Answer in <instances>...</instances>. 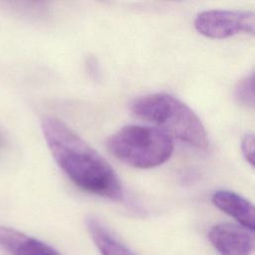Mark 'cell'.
Wrapping results in <instances>:
<instances>
[{
  "label": "cell",
  "instance_id": "obj_9",
  "mask_svg": "<svg viewBox=\"0 0 255 255\" xmlns=\"http://www.w3.org/2000/svg\"><path fill=\"white\" fill-rule=\"evenodd\" d=\"M235 98L240 105L255 109V72L237 85Z\"/></svg>",
  "mask_w": 255,
  "mask_h": 255
},
{
  "label": "cell",
  "instance_id": "obj_10",
  "mask_svg": "<svg viewBox=\"0 0 255 255\" xmlns=\"http://www.w3.org/2000/svg\"><path fill=\"white\" fill-rule=\"evenodd\" d=\"M241 150L245 159L255 166V134H246L241 141Z\"/></svg>",
  "mask_w": 255,
  "mask_h": 255
},
{
  "label": "cell",
  "instance_id": "obj_4",
  "mask_svg": "<svg viewBox=\"0 0 255 255\" xmlns=\"http://www.w3.org/2000/svg\"><path fill=\"white\" fill-rule=\"evenodd\" d=\"M208 239L219 255H250L253 239L243 227L220 223L211 227Z\"/></svg>",
  "mask_w": 255,
  "mask_h": 255
},
{
  "label": "cell",
  "instance_id": "obj_7",
  "mask_svg": "<svg viewBox=\"0 0 255 255\" xmlns=\"http://www.w3.org/2000/svg\"><path fill=\"white\" fill-rule=\"evenodd\" d=\"M0 246L11 255H60L48 244L5 226H0Z\"/></svg>",
  "mask_w": 255,
  "mask_h": 255
},
{
  "label": "cell",
  "instance_id": "obj_12",
  "mask_svg": "<svg viewBox=\"0 0 255 255\" xmlns=\"http://www.w3.org/2000/svg\"><path fill=\"white\" fill-rule=\"evenodd\" d=\"M0 145H1V136H0Z\"/></svg>",
  "mask_w": 255,
  "mask_h": 255
},
{
  "label": "cell",
  "instance_id": "obj_6",
  "mask_svg": "<svg viewBox=\"0 0 255 255\" xmlns=\"http://www.w3.org/2000/svg\"><path fill=\"white\" fill-rule=\"evenodd\" d=\"M212 203L234 218L243 228L255 232V204L230 190H217L211 196Z\"/></svg>",
  "mask_w": 255,
  "mask_h": 255
},
{
  "label": "cell",
  "instance_id": "obj_2",
  "mask_svg": "<svg viewBox=\"0 0 255 255\" xmlns=\"http://www.w3.org/2000/svg\"><path fill=\"white\" fill-rule=\"evenodd\" d=\"M130 109L134 116L155 125L170 137L200 149L208 145L207 133L200 119L187 105L171 95L156 93L137 98Z\"/></svg>",
  "mask_w": 255,
  "mask_h": 255
},
{
  "label": "cell",
  "instance_id": "obj_8",
  "mask_svg": "<svg viewBox=\"0 0 255 255\" xmlns=\"http://www.w3.org/2000/svg\"><path fill=\"white\" fill-rule=\"evenodd\" d=\"M86 225L101 255H136L118 240L98 218L89 216L86 219Z\"/></svg>",
  "mask_w": 255,
  "mask_h": 255
},
{
  "label": "cell",
  "instance_id": "obj_1",
  "mask_svg": "<svg viewBox=\"0 0 255 255\" xmlns=\"http://www.w3.org/2000/svg\"><path fill=\"white\" fill-rule=\"evenodd\" d=\"M41 129L55 161L76 186L105 198H123V186L112 165L64 122L44 118Z\"/></svg>",
  "mask_w": 255,
  "mask_h": 255
},
{
  "label": "cell",
  "instance_id": "obj_11",
  "mask_svg": "<svg viewBox=\"0 0 255 255\" xmlns=\"http://www.w3.org/2000/svg\"><path fill=\"white\" fill-rule=\"evenodd\" d=\"M240 32L255 36V12L239 11Z\"/></svg>",
  "mask_w": 255,
  "mask_h": 255
},
{
  "label": "cell",
  "instance_id": "obj_3",
  "mask_svg": "<svg viewBox=\"0 0 255 255\" xmlns=\"http://www.w3.org/2000/svg\"><path fill=\"white\" fill-rule=\"evenodd\" d=\"M110 152L120 161L136 168L158 166L171 156L172 138L157 128L128 125L107 141Z\"/></svg>",
  "mask_w": 255,
  "mask_h": 255
},
{
  "label": "cell",
  "instance_id": "obj_5",
  "mask_svg": "<svg viewBox=\"0 0 255 255\" xmlns=\"http://www.w3.org/2000/svg\"><path fill=\"white\" fill-rule=\"evenodd\" d=\"M194 27L201 35L211 39H225L240 33L239 11L208 10L199 13Z\"/></svg>",
  "mask_w": 255,
  "mask_h": 255
}]
</instances>
